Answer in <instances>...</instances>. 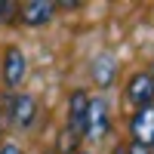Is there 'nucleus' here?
<instances>
[{"label":"nucleus","mask_w":154,"mask_h":154,"mask_svg":"<svg viewBox=\"0 0 154 154\" xmlns=\"http://www.w3.org/2000/svg\"><path fill=\"white\" fill-rule=\"evenodd\" d=\"M108 105L105 99H89V111H86V139H93V142H102V139L108 136Z\"/></svg>","instance_id":"f257e3e1"},{"label":"nucleus","mask_w":154,"mask_h":154,"mask_svg":"<svg viewBox=\"0 0 154 154\" xmlns=\"http://www.w3.org/2000/svg\"><path fill=\"white\" fill-rule=\"evenodd\" d=\"M114 71H117V65H114V59H111V56H99V59L93 62V77H96V83H99V86H111Z\"/></svg>","instance_id":"6e6552de"},{"label":"nucleus","mask_w":154,"mask_h":154,"mask_svg":"<svg viewBox=\"0 0 154 154\" xmlns=\"http://www.w3.org/2000/svg\"><path fill=\"white\" fill-rule=\"evenodd\" d=\"M9 9H12V3H0V22L9 16Z\"/></svg>","instance_id":"9d476101"},{"label":"nucleus","mask_w":154,"mask_h":154,"mask_svg":"<svg viewBox=\"0 0 154 154\" xmlns=\"http://www.w3.org/2000/svg\"><path fill=\"white\" fill-rule=\"evenodd\" d=\"M0 154H22L16 145H3V148H0Z\"/></svg>","instance_id":"9b49d317"},{"label":"nucleus","mask_w":154,"mask_h":154,"mask_svg":"<svg viewBox=\"0 0 154 154\" xmlns=\"http://www.w3.org/2000/svg\"><path fill=\"white\" fill-rule=\"evenodd\" d=\"M53 12H56L53 3H46V0H31V3L22 6V22L25 25H43V22L53 19Z\"/></svg>","instance_id":"423d86ee"},{"label":"nucleus","mask_w":154,"mask_h":154,"mask_svg":"<svg viewBox=\"0 0 154 154\" xmlns=\"http://www.w3.org/2000/svg\"><path fill=\"white\" fill-rule=\"evenodd\" d=\"M151 71H154V68H151ZM151 77H154V74H151Z\"/></svg>","instance_id":"f8f14e48"},{"label":"nucleus","mask_w":154,"mask_h":154,"mask_svg":"<svg viewBox=\"0 0 154 154\" xmlns=\"http://www.w3.org/2000/svg\"><path fill=\"white\" fill-rule=\"evenodd\" d=\"M37 114V102L31 96H16L9 102V117L16 120V126H31Z\"/></svg>","instance_id":"39448f33"},{"label":"nucleus","mask_w":154,"mask_h":154,"mask_svg":"<svg viewBox=\"0 0 154 154\" xmlns=\"http://www.w3.org/2000/svg\"><path fill=\"white\" fill-rule=\"evenodd\" d=\"M126 154H151V151H148L145 145H136V142H133V145H130V151H126Z\"/></svg>","instance_id":"1a4fd4ad"},{"label":"nucleus","mask_w":154,"mask_h":154,"mask_svg":"<svg viewBox=\"0 0 154 154\" xmlns=\"http://www.w3.org/2000/svg\"><path fill=\"white\" fill-rule=\"evenodd\" d=\"M126 93H130V99L136 102V105L148 108L151 99H154V77H151V74H133V77H130V86H126Z\"/></svg>","instance_id":"20e7f679"},{"label":"nucleus","mask_w":154,"mask_h":154,"mask_svg":"<svg viewBox=\"0 0 154 154\" xmlns=\"http://www.w3.org/2000/svg\"><path fill=\"white\" fill-rule=\"evenodd\" d=\"M86 111H89V99L86 93H77L71 96V133H86Z\"/></svg>","instance_id":"0eeeda50"},{"label":"nucleus","mask_w":154,"mask_h":154,"mask_svg":"<svg viewBox=\"0 0 154 154\" xmlns=\"http://www.w3.org/2000/svg\"><path fill=\"white\" fill-rule=\"evenodd\" d=\"M130 133H133V142L136 145H154V105H148V108H142L133 117V123H130Z\"/></svg>","instance_id":"f03ea898"},{"label":"nucleus","mask_w":154,"mask_h":154,"mask_svg":"<svg viewBox=\"0 0 154 154\" xmlns=\"http://www.w3.org/2000/svg\"><path fill=\"white\" fill-rule=\"evenodd\" d=\"M22 77H25V56H22V49L9 46L3 53V83L6 86H19Z\"/></svg>","instance_id":"7ed1b4c3"}]
</instances>
